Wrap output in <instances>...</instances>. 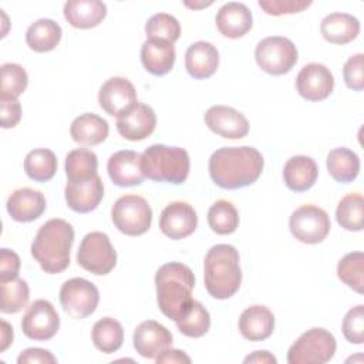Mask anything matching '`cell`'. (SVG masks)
I'll use <instances>...</instances> for the list:
<instances>
[{"instance_id": "cell-32", "label": "cell", "mask_w": 364, "mask_h": 364, "mask_svg": "<svg viewBox=\"0 0 364 364\" xmlns=\"http://www.w3.org/2000/svg\"><path fill=\"white\" fill-rule=\"evenodd\" d=\"M98 158L87 148H77L65 156V175L68 182H84L97 176Z\"/></svg>"}, {"instance_id": "cell-2", "label": "cell", "mask_w": 364, "mask_h": 364, "mask_svg": "<svg viewBox=\"0 0 364 364\" xmlns=\"http://www.w3.org/2000/svg\"><path fill=\"white\" fill-rule=\"evenodd\" d=\"M155 287L158 306L168 318L176 323L189 311L195 276L186 264L178 262L162 264L155 274Z\"/></svg>"}, {"instance_id": "cell-12", "label": "cell", "mask_w": 364, "mask_h": 364, "mask_svg": "<svg viewBox=\"0 0 364 364\" xmlns=\"http://www.w3.org/2000/svg\"><path fill=\"white\" fill-rule=\"evenodd\" d=\"M60 328V317L48 300H36L21 318V330L26 337L36 341L53 338Z\"/></svg>"}, {"instance_id": "cell-17", "label": "cell", "mask_w": 364, "mask_h": 364, "mask_svg": "<svg viewBox=\"0 0 364 364\" xmlns=\"http://www.w3.org/2000/svg\"><path fill=\"white\" fill-rule=\"evenodd\" d=\"M205 124L208 128L228 139L245 138L249 132L247 118L232 107L213 105L205 114Z\"/></svg>"}, {"instance_id": "cell-8", "label": "cell", "mask_w": 364, "mask_h": 364, "mask_svg": "<svg viewBox=\"0 0 364 364\" xmlns=\"http://www.w3.org/2000/svg\"><path fill=\"white\" fill-rule=\"evenodd\" d=\"M257 65L270 75H283L297 63L299 53L291 40L282 36H270L260 40L255 50Z\"/></svg>"}, {"instance_id": "cell-1", "label": "cell", "mask_w": 364, "mask_h": 364, "mask_svg": "<svg viewBox=\"0 0 364 364\" xmlns=\"http://www.w3.org/2000/svg\"><path fill=\"white\" fill-rule=\"evenodd\" d=\"M264 166L262 154L253 146H223L209 158V175L223 189H239L255 183Z\"/></svg>"}, {"instance_id": "cell-9", "label": "cell", "mask_w": 364, "mask_h": 364, "mask_svg": "<svg viewBox=\"0 0 364 364\" xmlns=\"http://www.w3.org/2000/svg\"><path fill=\"white\" fill-rule=\"evenodd\" d=\"M78 264L97 276L108 274L117 264V252L108 235L102 232L87 233L77 252Z\"/></svg>"}, {"instance_id": "cell-11", "label": "cell", "mask_w": 364, "mask_h": 364, "mask_svg": "<svg viewBox=\"0 0 364 364\" xmlns=\"http://www.w3.org/2000/svg\"><path fill=\"white\" fill-rule=\"evenodd\" d=\"M100 301V293L95 284L82 277H74L60 289V303L63 310L73 318H85L91 316Z\"/></svg>"}, {"instance_id": "cell-16", "label": "cell", "mask_w": 364, "mask_h": 364, "mask_svg": "<svg viewBox=\"0 0 364 364\" xmlns=\"http://www.w3.org/2000/svg\"><path fill=\"white\" fill-rule=\"evenodd\" d=\"M98 102L108 115L118 117L138 102L135 87L124 77H112L101 85Z\"/></svg>"}, {"instance_id": "cell-6", "label": "cell", "mask_w": 364, "mask_h": 364, "mask_svg": "<svg viewBox=\"0 0 364 364\" xmlns=\"http://www.w3.org/2000/svg\"><path fill=\"white\" fill-rule=\"evenodd\" d=\"M334 336L323 328L313 327L304 331L289 348V364H324L330 361L336 353Z\"/></svg>"}, {"instance_id": "cell-27", "label": "cell", "mask_w": 364, "mask_h": 364, "mask_svg": "<svg viewBox=\"0 0 364 364\" xmlns=\"http://www.w3.org/2000/svg\"><path fill=\"white\" fill-rule=\"evenodd\" d=\"M107 16V6L100 0H70L64 4V17L75 28H92Z\"/></svg>"}, {"instance_id": "cell-24", "label": "cell", "mask_w": 364, "mask_h": 364, "mask_svg": "<svg viewBox=\"0 0 364 364\" xmlns=\"http://www.w3.org/2000/svg\"><path fill=\"white\" fill-rule=\"evenodd\" d=\"M239 330L249 341H263L269 338L274 330V316L266 306H250L240 314Z\"/></svg>"}, {"instance_id": "cell-19", "label": "cell", "mask_w": 364, "mask_h": 364, "mask_svg": "<svg viewBox=\"0 0 364 364\" xmlns=\"http://www.w3.org/2000/svg\"><path fill=\"white\" fill-rule=\"evenodd\" d=\"M142 154L135 151L124 149L112 154L107 162V171L109 179L117 186H135L141 185L145 179V175L141 168Z\"/></svg>"}, {"instance_id": "cell-33", "label": "cell", "mask_w": 364, "mask_h": 364, "mask_svg": "<svg viewBox=\"0 0 364 364\" xmlns=\"http://www.w3.org/2000/svg\"><path fill=\"white\" fill-rule=\"evenodd\" d=\"M91 338L94 346L100 351L105 354H111L119 350V347L122 346L124 330L118 320L112 317H104L94 324L91 331Z\"/></svg>"}, {"instance_id": "cell-23", "label": "cell", "mask_w": 364, "mask_h": 364, "mask_svg": "<svg viewBox=\"0 0 364 364\" xmlns=\"http://www.w3.org/2000/svg\"><path fill=\"white\" fill-rule=\"evenodd\" d=\"M219 65L218 48L208 41L191 44L185 53V67L191 77L205 80L215 74Z\"/></svg>"}, {"instance_id": "cell-44", "label": "cell", "mask_w": 364, "mask_h": 364, "mask_svg": "<svg viewBox=\"0 0 364 364\" xmlns=\"http://www.w3.org/2000/svg\"><path fill=\"white\" fill-rule=\"evenodd\" d=\"M259 6L270 16L300 13L311 6L307 0H259Z\"/></svg>"}, {"instance_id": "cell-18", "label": "cell", "mask_w": 364, "mask_h": 364, "mask_svg": "<svg viewBox=\"0 0 364 364\" xmlns=\"http://www.w3.org/2000/svg\"><path fill=\"white\" fill-rule=\"evenodd\" d=\"M134 348L145 358H156L172 346L171 331L155 320H145L134 331Z\"/></svg>"}, {"instance_id": "cell-21", "label": "cell", "mask_w": 364, "mask_h": 364, "mask_svg": "<svg viewBox=\"0 0 364 364\" xmlns=\"http://www.w3.org/2000/svg\"><path fill=\"white\" fill-rule=\"evenodd\" d=\"M253 26L252 11L246 4L229 1L216 13V27L219 33L228 38L243 37Z\"/></svg>"}, {"instance_id": "cell-30", "label": "cell", "mask_w": 364, "mask_h": 364, "mask_svg": "<svg viewBox=\"0 0 364 364\" xmlns=\"http://www.w3.org/2000/svg\"><path fill=\"white\" fill-rule=\"evenodd\" d=\"M61 27L51 18H38L26 31V43L36 53H47L57 47L61 40Z\"/></svg>"}, {"instance_id": "cell-42", "label": "cell", "mask_w": 364, "mask_h": 364, "mask_svg": "<svg viewBox=\"0 0 364 364\" xmlns=\"http://www.w3.org/2000/svg\"><path fill=\"white\" fill-rule=\"evenodd\" d=\"M343 334L351 344L364 343V306L358 304L347 311L341 324Z\"/></svg>"}, {"instance_id": "cell-50", "label": "cell", "mask_w": 364, "mask_h": 364, "mask_svg": "<svg viewBox=\"0 0 364 364\" xmlns=\"http://www.w3.org/2000/svg\"><path fill=\"white\" fill-rule=\"evenodd\" d=\"M1 347L0 350L4 351L11 343H13V328L10 327V324L7 321H1Z\"/></svg>"}, {"instance_id": "cell-20", "label": "cell", "mask_w": 364, "mask_h": 364, "mask_svg": "<svg viewBox=\"0 0 364 364\" xmlns=\"http://www.w3.org/2000/svg\"><path fill=\"white\" fill-rule=\"evenodd\" d=\"M64 193L70 209L78 213H88L102 200L104 183L98 175L84 182H67Z\"/></svg>"}, {"instance_id": "cell-40", "label": "cell", "mask_w": 364, "mask_h": 364, "mask_svg": "<svg viewBox=\"0 0 364 364\" xmlns=\"http://www.w3.org/2000/svg\"><path fill=\"white\" fill-rule=\"evenodd\" d=\"M145 34L146 38L164 40L173 44L179 38L181 24L168 13H156L148 18L145 24Z\"/></svg>"}, {"instance_id": "cell-38", "label": "cell", "mask_w": 364, "mask_h": 364, "mask_svg": "<svg viewBox=\"0 0 364 364\" xmlns=\"http://www.w3.org/2000/svg\"><path fill=\"white\" fill-rule=\"evenodd\" d=\"M176 327L186 337H202L203 334L208 333L210 327L209 311L203 307L202 303L193 300L189 311L181 320L176 321Z\"/></svg>"}, {"instance_id": "cell-39", "label": "cell", "mask_w": 364, "mask_h": 364, "mask_svg": "<svg viewBox=\"0 0 364 364\" xmlns=\"http://www.w3.org/2000/svg\"><path fill=\"white\" fill-rule=\"evenodd\" d=\"M1 284V304L0 310L6 314L18 313L23 307H26L30 290L28 284L23 279H14L10 282H3Z\"/></svg>"}, {"instance_id": "cell-14", "label": "cell", "mask_w": 364, "mask_h": 364, "mask_svg": "<svg viewBox=\"0 0 364 364\" xmlns=\"http://www.w3.org/2000/svg\"><path fill=\"white\" fill-rule=\"evenodd\" d=\"M156 127L155 111L142 102H136L117 117V129L128 141H142L148 138Z\"/></svg>"}, {"instance_id": "cell-35", "label": "cell", "mask_w": 364, "mask_h": 364, "mask_svg": "<svg viewBox=\"0 0 364 364\" xmlns=\"http://www.w3.org/2000/svg\"><path fill=\"white\" fill-rule=\"evenodd\" d=\"M364 200L357 192L347 193L337 205L336 219L341 228L350 232H360L363 229Z\"/></svg>"}, {"instance_id": "cell-51", "label": "cell", "mask_w": 364, "mask_h": 364, "mask_svg": "<svg viewBox=\"0 0 364 364\" xmlns=\"http://www.w3.org/2000/svg\"><path fill=\"white\" fill-rule=\"evenodd\" d=\"M185 4L188 6V7H192V9H198V7H206V6H210L212 4V1H208V3H189V1H185Z\"/></svg>"}, {"instance_id": "cell-46", "label": "cell", "mask_w": 364, "mask_h": 364, "mask_svg": "<svg viewBox=\"0 0 364 364\" xmlns=\"http://www.w3.org/2000/svg\"><path fill=\"white\" fill-rule=\"evenodd\" d=\"M1 105V127L13 128L21 118V105L17 98H0Z\"/></svg>"}, {"instance_id": "cell-36", "label": "cell", "mask_w": 364, "mask_h": 364, "mask_svg": "<svg viewBox=\"0 0 364 364\" xmlns=\"http://www.w3.org/2000/svg\"><path fill=\"white\" fill-rule=\"evenodd\" d=\"M209 228L218 235H230L239 226V213L232 202L216 200L208 210Z\"/></svg>"}, {"instance_id": "cell-34", "label": "cell", "mask_w": 364, "mask_h": 364, "mask_svg": "<svg viewBox=\"0 0 364 364\" xmlns=\"http://www.w3.org/2000/svg\"><path fill=\"white\" fill-rule=\"evenodd\" d=\"M55 154L46 148H37L27 154L24 159V171L27 176L36 182L50 181L57 171Z\"/></svg>"}, {"instance_id": "cell-10", "label": "cell", "mask_w": 364, "mask_h": 364, "mask_svg": "<svg viewBox=\"0 0 364 364\" xmlns=\"http://www.w3.org/2000/svg\"><path fill=\"white\" fill-rule=\"evenodd\" d=\"M289 228L299 242L316 245L327 237L331 223L324 209L316 205H303L290 215Z\"/></svg>"}, {"instance_id": "cell-48", "label": "cell", "mask_w": 364, "mask_h": 364, "mask_svg": "<svg viewBox=\"0 0 364 364\" xmlns=\"http://www.w3.org/2000/svg\"><path fill=\"white\" fill-rule=\"evenodd\" d=\"M155 361L158 364H164V363H171V364H189L191 363V358L189 355L182 351V350H176V348H166L156 358Z\"/></svg>"}, {"instance_id": "cell-13", "label": "cell", "mask_w": 364, "mask_h": 364, "mask_svg": "<svg viewBox=\"0 0 364 364\" xmlns=\"http://www.w3.org/2000/svg\"><path fill=\"white\" fill-rule=\"evenodd\" d=\"M297 92L307 101L326 100L334 88L331 71L318 63L306 64L296 77Z\"/></svg>"}, {"instance_id": "cell-22", "label": "cell", "mask_w": 364, "mask_h": 364, "mask_svg": "<svg viewBox=\"0 0 364 364\" xmlns=\"http://www.w3.org/2000/svg\"><path fill=\"white\" fill-rule=\"evenodd\" d=\"M6 206L16 222H33L46 210V198L37 189L20 188L9 196Z\"/></svg>"}, {"instance_id": "cell-31", "label": "cell", "mask_w": 364, "mask_h": 364, "mask_svg": "<svg viewBox=\"0 0 364 364\" xmlns=\"http://www.w3.org/2000/svg\"><path fill=\"white\" fill-rule=\"evenodd\" d=\"M327 171L337 182H353L360 172V158L348 148H334L327 155Z\"/></svg>"}, {"instance_id": "cell-4", "label": "cell", "mask_w": 364, "mask_h": 364, "mask_svg": "<svg viewBox=\"0 0 364 364\" xmlns=\"http://www.w3.org/2000/svg\"><path fill=\"white\" fill-rule=\"evenodd\" d=\"M203 279L205 289L213 299L232 297L242 283L237 249L226 243L212 246L205 256Z\"/></svg>"}, {"instance_id": "cell-25", "label": "cell", "mask_w": 364, "mask_h": 364, "mask_svg": "<svg viewBox=\"0 0 364 364\" xmlns=\"http://www.w3.org/2000/svg\"><path fill=\"white\" fill-rule=\"evenodd\" d=\"M175 47L169 41L146 38L141 47V61L144 68L152 75L168 74L175 64Z\"/></svg>"}, {"instance_id": "cell-7", "label": "cell", "mask_w": 364, "mask_h": 364, "mask_svg": "<svg viewBox=\"0 0 364 364\" xmlns=\"http://www.w3.org/2000/svg\"><path fill=\"white\" fill-rule=\"evenodd\" d=\"M115 228L128 236H141L151 228L152 209L139 195H124L111 209Z\"/></svg>"}, {"instance_id": "cell-26", "label": "cell", "mask_w": 364, "mask_h": 364, "mask_svg": "<svg viewBox=\"0 0 364 364\" xmlns=\"http://www.w3.org/2000/svg\"><path fill=\"white\" fill-rule=\"evenodd\" d=\"M317 176V164L307 155H294L289 158L283 168L284 183L293 192L309 191L316 183Z\"/></svg>"}, {"instance_id": "cell-29", "label": "cell", "mask_w": 364, "mask_h": 364, "mask_svg": "<svg viewBox=\"0 0 364 364\" xmlns=\"http://www.w3.org/2000/svg\"><path fill=\"white\" fill-rule=\"evenodd\" d=\"M108 122L92 112H85L77 117L70 127L71 138L81 145L92 146L104 142L108 136Z\"/></svg>"}, {"instance_id": "cell-28", "label": "cell", "mask_w": 364, "mask_h": 364, "mask_svg": "<svg viewBox=\"0 0 364 364\" xmlns=\"http://www.w3.org/2000/svg\"><path fill=\"white\" fill-rule=\"evenodd\" d=\"M323 38L331 44H347L360 33V21L348 13H330L320 24Z\"/></svg>"}, {"instance_id": "cell-5", "label": "cell", "mask_w": 364, "mask_h": 364, "mask_svg": "<svg viewBox=\"0 0 364 364\" xmlns=\"http://www.w3.org/2000/svg\"><path fill=\"white\" fill-rule=\"evenodd\" d=\"M141 168L148 179L179 185L189 175L191 161L183 148L155 144L144 151Z\"/></svg>"}, {"instance_id": "cell-49", "label": "cell", "mask_w": 364, "mask_h": 364, "mask_svg": "<svg viewBox=\"0 0 364 364\" xmlns=\"http://www.w3.org/2000/svg\"><path fill=\"white\" fill-rule=\"evenodd\" d=\"M245 363H257V364H276L277 360L274 355H272L269 351L266 350H259V351H255L253 354L247 355L245 358Z\"/></svg>"}, {"instance_id": "cell-43", "label": "cell", "mask_w": 364, "mask_h": 364, "mask_svg": "<svg viewBox=\"0 0 364 364\" xmlns=\"http://www.w3.org/2000/svg\"><path fill=\"white\" fill-rule=\"evenodd\" d=\"M364 55L361 53L348 57L343 67L344 82L350 90L361 91L364 88V68H363Z\"/></svg>"}, {"instance_id": "cell-41", "label": "cell", "mask_w": 364, "mask_h": 364, "mask_svg": "<svg viewBox=\"0 0 364 364\" xmlns=\"http://www.w3.org/2000/svg\"><path fill=\"white\" fill-rule=\"evenodd\" d=\"M27 84H28V75L20 64L6 63L1 65L0 98L20 97L26 91Z\"/></svg>"}, {"instance_id": "cell-15", "label": "cell", "mask_w": 364, "mask_h": 364, "mask_svg": "<svg viewBox=\"0 0 364 364\" xmlns=\"http://www.w3.org/2000/svg\"><path fill=\"white\" fill-rule=\"evenodd\" d=\"M198 216L193 206L186 202L176 200L166 205L159 216V228L162 233L173 240L183 239L195 232Z\"/></svg>"}, {"instance_id": "cell-45", "label": "cell", "mask_w": 364, "mask_h": 364, "mask_svg": "<svg viewBox=\"0 0 364 364\" xmlns=\"http://www.w3.org/2000/svg\"><path fill=\"white\" fill-rule=\"evenodd\" d=\"M20 270V257L16 252L3 247L0 250V283L17 279Z\"/></svg>"}, {"instance_id": "cell-47", "label": "cell", "mask_w": 364, "mask_h": 364, "mask_svg": "<svg viewBox=\"0 0 364 364\" xmlns=\"http://www.w3.org/2000/svg\"><path fill=\"white\" fill-rule=\"evenodd\" d=\"M17 363L18 364H55L57 358L44 348H37V347H31V348H26L24 351L20 353V355L17 357Z\"/></svg>"}, {"instance_id": "cell-3", "label": "cell", "mask_w": 364, "mask_h": 364, "mask_svg": "<svg viewBox=\"0 0 364 364\" xmlns=\"http://www.w3.org/2000/svg\"><path fill=\"white\" fill-rule=\"evenodd\" d=\"M73 242V226L64 219L54 218L40 226L31 243V255L46 273L57 274L70 264Z\"/></svg>"}, {"instance_id": "cell-37", "label": "cell", "mask_w": 364, "mask_h": 364, "mask_svg": "<svg viewBox=\"0 0 364 364\" xmlns=\"http://www.w3.org/2000/svg\"><path fill=\"white\" fill-rule=\"evenodd\" d=\"M364 255L363 252L347 253L337 264L338 279L357 293L364 290Z\"/></svg>"}]
</instances>
